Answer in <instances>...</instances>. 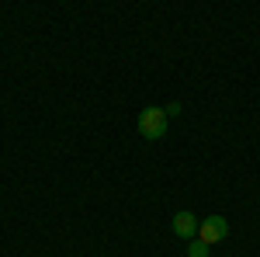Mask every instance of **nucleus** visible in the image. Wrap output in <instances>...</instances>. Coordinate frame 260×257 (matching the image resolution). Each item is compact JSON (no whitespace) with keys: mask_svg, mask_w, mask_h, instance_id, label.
<instances>
[{"mask_svg":"<svg viewBox=\"0 0 260 257\" xmlns=\"http://www.w3.org/2000/svg\"><path fill=\"white\" fill-rule=\"evenodd\" d=\"M167 132V111L163 108H142L139 111V136L142 139H163Z\"/></svg>","mask_w":260,"mask_h":257,"instance_id":"1","label":"nucleus"},{"mask_svg":"<svg viewBox=\"0 0 260 257\" xmlns=\"http://www.w3.org/2000/svg\"><path fill=\"white\" fill-rule=\"evenodd\" d=\"M225 237H229V222H225L222 216H208L198 226V240H201V243H208V247H212V243H222Z\"/></svg>","mask_w":260,"mask_h":257,"instance_id":"2","label":"nucleus"},{"mask_svg":"<svg viewBox=\"0 0 260 257\" xmlns=\"http://www.w3.org/2000/svg\"><path fill=\"white\" fill-rule=\"evenodd\" d=\"M198 219H194V212H177L174 216V233H177L180 240H191L194 233H198Z\"/></svg>","mask_w":260,"mask_h":257,"instance_id":"3","label":"nucleus"},{"mask_svg":"<svg viewBox=\"0 0 260 257\" xmlns=\"http://www.w3.org/2000/svg\"><path fill=\"white\" fill-rule=\"evenodd\" d=\"M187 257H208V243H201V240H194V243L187 247Z\"/></svg>","mask_w":260,"mask_h":257,"instance_id":"4","label":"nucleus"}]
</instances>
